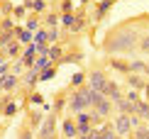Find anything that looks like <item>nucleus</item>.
I'll return each mask as SVG.
<instances>
[{"instance_id": "cd10ccee", "label": "nucleus", "mask_w": 149, "mask_h": 139, "mask_svg": "<svg viewBox=\"0 0 149 139\" xmlns=\"http://www.w3.org/2000/svg\"><path fill=\"white\" fill-rule=\"evenodd\" d=\"M0 32H15V22L10 17H3L0 20Z\"/></svg>"}, {"instance_id": "5701e85b", "label": "nucleus", "mask_w": 149, "mask_h": 139, "mask_svg": "<svg viewBox=\"0 0 149 139\" xmlns=\"http://www.w3.org/2000/svg\"><path fill=\"white\" fill-rule=\"evenodd\" d=\"M17 37H15V32H0V49H5L10 42H15Z\"/></svg>"}, {"instance_id": "ea45409f", "label": "nucleus", "mask_w": 149, "mask_h": 139, "mask_svg": "<svg viewBox=\"0 0 149 139\" xmlns=\"http://www.w3.org/2000/svg\"><path fill=\"white\" fill-rule=\"evenodd\" d=\"M144 76H147V78H149V61H147V71H144Z\"/></svg>"}, {"instance_id": "7c9ffc66", "label": "nucleus", "mask_w": 149, "mask_h": 139, "mask_svg": "<svg viewBox=\"0 0 149 139\" xmlns=\"http://www.w3.org/2000/svg\"><path fill=\"white\" fill-rule=\"evenodd\" d=\"M12 15H15L17 20H24V15H27V8H24V5H17V8H12Z\"/></svg>"}, {"instance_id": "2eb2a0df", "label": "nucleus", "mask_w": 149, "mask_h": 139, "mask_svg": "<svg viewBox=\"0 0 149 139\" xmlns=\"http://www.w3.org/2000/svg\"><path fill=\"white\" fill-rule=\"evenodd\" d=\"M98 139H117V132H115V127L105 122L103 127L98 129Z\"/></svg>"}, {"instance_id": "4468645a", "label": "nucleus", "mask_w": 149, "mask_h": 139, "mask_svg": "<svg viewBox=\"0 0 149 139\" xmlns=\"http://www.w3.org/2000/svg\"><path fill=\"white\" fill-rule=\"evenodd\" d=\"M15 37H17V42H20L22 47H27V44L34 42V32L24 29V24H22V27H15Z\"/></svg>"}, {"instance_id": "9b49d317", "label": "nucleus", "mask_w": 149, "mask_h": 139, "mask_svg": "<svg viewBox=\"0 0 149 139\" xmlns=\"http://www.w3.org/2000/svg\"><path fill=\"white\" fill-rule=\"evenodd\" d=\"M103 95H105V98H110L113 103H117L120 98H125V95H122V90H120V85H117L115 81H108V85H105Z\"/></svg>"}, {"instance_id": "72a5a7b5", "label": "nucleus", "mask_w": 149, "mask_h": 139, "mask_svg": "<svg viewBox=\"0 0 149 139\" xmlns=\"http://www.w3.org/2000/svg\"><path fill=\"white\" fill-rule=\"evenodd\" d=\"M86 27V17H76V22H73V27H71V32H81V29Z\"/></svg>"}, {"instance_id": "9d476101", "label": "nucleus", "mask_w": 149, "mask_h": 139, "mask_svg": "<svg viewBox=\"0 0 149 139\" xmlns=\"http://www.w3.org/2000/svg\"><path fill=\"white\" fill-rule=\"evenodd\" d=\"M37 83H39V71H37V68H27V71L22 73V85L27 88V90H32Z\"/></svg>"}, {"instance_id": "58836bf2", "label": "nucleus", "mask_w": 149, "mask_h": 139, "mask_svg": "<svg viewBox=\"0 0 149 139\" xmlns=\"http://www.w3.org/2000/svg\"><path fill=\"white\" fill-rule=\"evenodd\" d=\"M0 12H5V15L12 12V3H3V5H0Z\"/></svg>"}, {"instance_id": "2f4dec72", "label": "nucleus", "mask_w": 149, "mask_h": 139, "mask_svg": "<svg viewBox=\"0 0 149 139\" xmlns=\"http://www.w3.org/2000/svg\"><path fill=\"white\" fill-rule=\"evenodd\" d=\"M47 10V0H34L32 3V12H44Z\"/></svg>"}, {"instance_id": "ddd939ff", "label": "nucleus", "mask_w": 149, "mask_h": 139, "mask_svg": "<svg viewBox=\"0 0 149 139\" xmlns=\"http://www.w3.org/2000/svg\"><path fill=\"white\" fill-rule=\"evenodd\" d=\"M22 49H24V47H22V44L15 39V42H10L8 47L3 49V54L8 56V59H12V61H15V59H20V56H22Z\"/></svg>"}, {"instance_id": "e433bc0d", "label": "nucleus", "mask_w": 149, "mask_h": 139, "mask_svg": "<svg viewBox=\"0 0 149 139\" xmlns=\"http://www.w3.org/2000/svg\"><path fill=\"white\" fill-rule=\"evenodd\" d=\"M29 100H32L34 105H44V103H47L44 95H39V93H32V95H29Z\"/></svg>"}, {"instance_id": "bb28decb", "label": "nucleus", "mask_w": 149, "mask_h": 139, "mask_svg": "<svg viewBox=\"0 0 149 139\" xmlns=\"http://www.w3.org/2000/svg\"><path fill=\"white\" fill-rule=\"evenodd\" d=\"M86 78H88V76H86V73H73V78H71V85L73 88H81V85H86Z\"/></svg>"}, {"instance_id": "f8f14e48", "label": "nucleus", "mask_w": 149, "mask_h": 139, "mask_svg": "<svg viewBox=\"0 0 149 139\" xmlns=\"http://www.w3.org/2000/svg\"><path fill=\"white\" fill-rule=\"evenodd\" d=\"M115 110L125 112V115H134V112H137V103H132V100H127V98H120L115 103Z\"/></svg>"}, {"instance_id": "393cba45", "label": "nucleus", "mask_w": 149, "mask_h": 139, "mask_svg": "<svg viewBox=\"0 0 149 139\" xmlns=\"http://www.w3.org/2000/svg\"><path fill=\"white\" fill-rule=\"evenodd\" d=\"M24 29L37 32V29H42V24H39V20H37V17H27V20H24Z\"/></svg>"}, {"instance_id": "79ce46f5", "label": "nucleus", "mask_w": 149, "mask_h": 139, "mask_svg": "<svg viewBox=\"0 0 149 139\" xmlns=\"http://www.w3.org/2000/svg\"><path fill=\"white\" fill-rule=\"evenodd\" d=\"M54 139H66V137H54Z\"/></svg>"}, {"instance_id": "20e7f679", "label": "nucleus", "mask_w": 149, "mask_h": 139, "mask_svg": "<svg viewBox=\"0 0 149 139\" xmlns=\"http://www.w3.org/2000/svg\"><path fill=\"white\" fill-rule=\"evenodd\" d=\"M91 110L95 112L98 117H103V120H105V117H110V115H113V110H115V103H113L110 98H105L103 93H100V98L95 100V105H93Z\"/></svg>"}, {"instance_id": "39448f33", "label": "nucleus", "mask_w": 149, "mask_h": 139, "mask_svg": "<svg viewBox=\"0 0 149 139\" xmlns=\"http://www.w3.org/2000/svg\"><path fill=\"white\" fill-rule=\"evenodd\" d=\"M115 132H117V137H130L132 134V122H130V115H125V112H117L115 115Z\"/></svg>"}, {"instance_id": "1a4fd4ad", "label": "nucleus", "mask_w": 149, "mask_h": 139, "mask_svg": "<svg viewBox=\"0 0 149 139\" xmlns=\"http://www.w3.org/2000/svg\"><path fill=\"white\" fill-rule=\"evenodd\" d=\"M125 81L132 90H144L147 88V76H142V73H127Z\"/></svg>"}, {"instance_id": "aec40b11", "label": "nucleus", "mask_w": 149, "mask_h": 139, "mask_svg": "<svg viewBox=\"0 0 149 139\" xmlns=\"http://www.w3.org/2000/svg\"><path fill=\"white\" fill-rule=\"evenodd\" d=\"M137 115H139L142 120H149V100L142 98L139 103H137Z\"/></svg>"}, {"instance_id": "423d86ee", "label": "nucleus", "mask_w": 149, "mask_h": 139, "mask_svg": "<svg viewBox=\"0 0 149 139\" xmlns=\"http://www.w3.org/2000/svg\"><path fill=\"white\" fill-rule=\"evenodd\" d=\"M54 132H56V115H52V112H49V117H44V122L39 124V139L54 137Z\"/></svg>"}, {"instance_id": "c9c22d12", "label": "nucleus", "mask_w": 149, "mask_h": 139, "mask_svg": "<svg viewBox=\"0 0 149 139\" xmlns=\"http://www.w3.org/2000/svg\"><path fill=\"white\" fill-rule=\"evenodd\" d=\"M130 122H132V129H139L142 127V117L134 112V115H130Z\"/></svg>"}, {"instance_id": "c03bdc74", "label": "nucleus", "mask_w": 149, "mask_h": 139, "mask_svg": "<svg viewBox=\"0 0 149 139\" xmlns=\"http://www.w3.org/2000/svg\"><path fill=\"white\" fill-rule=\"evenodd\" d=\"M117 139H125V137H117Z\"/></svg>"}, {"instance_id": "f3484780", "label": "nucleus", "mask_w": 149, "mask_h": 139, "mask_svg": "<svg viewBox=\"0 0 149 139\" xmlns=\"http://www.w3.org/2000/svg\"><path fill=\"white\" fill-rule=\"evenodd\" d=\"M147 71V61L144 59H132L130 61V73H144Z\"/></svg>"}, {"instance_id": "f03ea898", "label": "nucleus", "mask_w": 149, "mask_h": 139, "mask_svg": "<svg viewBox=\"0 0 149 139\" xmlns=\"http://www.w3.org/2000/svg\"><path fill=\"white\" fill-rule=\"evenodd\" d=\"M100 98V93L98 90H93V88L86 83V85H81L76 88V90L69 95V110L71 112H83V110H91L93 105H95V100Z\"/></svg>"}, {"instance_id": "c756f323", "label": "nucleus", "mask_w": 149, "mask_h": 139, "mask_svg": "<svg viewBox=\"0 0 149 139\" xmlns=\"http://www.w3.org/2000/svg\"><path fill=\"white\" fill-rule=\"evenodd\" d=\"M29 122H32V127H39V124L44 122V117H42L39 112H29Z\"/></svg>"}, {"instance_id": "f257e3e1", "label": "nucleus", "mask_w": 149, "mask_h": 139, "mask_svg": "<svg viewBox=\"0 0 149 139\" xmlns=\"http://www.w3.org/2000/svg\"><path fill=\"white\" fill-rule=\"evenodd\" d=\"M137 44H139V34L132 27H117L105 37L103 49L105 54H130L137 49Z\"/></svg>"}, {"instance_id": "c85d7f7f", "label": "nucleus", "mask_w": 149, "mask_h": 139, "mask_svg": "<svg viewBox=\"0 0 149 139\" xmlns=\"http://www.w3.org/2000/svg\"><path fill=\"white\" fill-rule=\"evenodd\" d=\"M3 112H5V117H12V115L17 112V105L12 103L10 98H8V100H5V107H3Z\"/></svg>"}, {"instance_id": "473e14b6", "label": "nucleus", "mask_w": 149, "mask_h": 139, "mask_svg": "<svg viewBox=\"0 0 149 139\" xmlns=\"http://www.w3.org/2000/svg\"><path fill=\"white\" fill-rule=\"evenodd\" d=\"M47 32H49V44H56L59 42V29L56 27H49Z\"/></svg>"}, {"instance_id": "4be33fe9", "label": "nucleus", "mask_w": 149, "mask_h": 139, "mask_svg": "<svg viewBox=\"0 0 149 139\" xmlns=\"http://www.w3.org/2000/svg\"><path fill=\"white\" fill-rule=\"evenodd\" d=\"M73 22H76V15H73V12H61V24H64L66 29H71Z\"/></svg>"}, {"instance_id": "0eeeda50", "label": "nucleus", "mask_w": 149, "mask_h": 139, "mask_svg": "<svg viewBox=\"0 0 149 139\" xmlns=\"http://www.w3.org/2000/svg\"><path fill=\"white\" fill-rule=\"evenodd\" d=\"M61 137L66 139H78V124L73 117H64L61 120Z\"/></svg>"}, {"instance_id": "f704fd0d", "label": "nucleus", "mask_w": 149, "mask_h": 139, "mask_svg": "<svg viewBox=\"0 0 149 139\" xmlns=\"http://www.w3.org/2000/svg\"><path fill=\"white\" fill-rule=\"evenodd\" d=\"M137 49H142V51H149V34L139 37V44H137Z\"/></svg>"}, {"instance_id": "7ed1b4c3", "label": "nucleus", "mask_w": 149, "mask_h": 139, "mask_svg": "<svg viewBox=\"0 0 149 139\" xmlns=\"http://www.w3.org/2000/svg\"><path fill=\"white\" fill-rule=\"evenodd\" d=\"M108 73H105L103 71V68H91V71H88V85L93 88V90H98V93H103L105 90V85H108Z\"/></svg>"}, {"instance_id": "6ab92c4d", "label": "nucleus", "mask_w": 149, "mask_h": 139, "mask_svg": "<svg viewBox=\"0 0 149 139\" xmlns=\"http://www.w3.org/2000/svg\"><path fill=\"white\" fill-rule=\"evenodd\" d=\"M110 66L115 68V71H120V73H130V61H120V59H110Z\"/></svg>"}, {"instance_id": "6e6552de", "label": "nucleus", "mask_w": 149, "mask_h": 139, "mask_svg": "<svg viewBox=\"0 0 149 139\" xmlns=\"http://www.w3.org/2000/svg\"><path fill=\"white\" fill-rule=\"evenodd\" d=\"M3 78V88H5V95L15 93L17 88L22 85V76H15V73H8V76H0Z\"/></svg>"}, {"instance_id": "a18cd8bd", "label": "nucleus", "mask_w": 149, "mask_h": 139, "mask_svg": "<svg viewBox=\"0 0 149 139\" xmlns=\"http://www.w3.org/2000/svg\"><path fill=\"white\" fill-rule=\"evenodd\" d=\"M54 137H56V134H54ZM54 137H49V139H54Z\"/></svg>"}, {"instance_id": "a19ab883", "label": "nucleus", "mask_w": 149, "mask_h": 139, "mask_svg": "<svg viewBox=\"0 0 149 139\" xmlns=\"http://www.w3.org/2000/svg\"><path fill=\"white\" fill-rule=\"evenodd\" d=\"M0 93H5V88H3V78H0Z\"/></svg>"}, {"instance_id": "37998d69", "label": "nucleus", "mask_w": 149, "mask_h": 139, "mask_svg": "<svg viewBox=\"0 0 149 139\" xmlns=\"http://www.w3.org/2000/svg\"><path fill=\"white\" fill-rule=\"evenodd\" d=\"M81 3H91V0H81Z\"/></svg>"}, {"instance_id": "b1692460", "label": "nucleus", "mask_w": 149, "mask_h": 139, "mask_svg": "<svg viewBox=\"0 0 149 139\" xmlns=\"http://www.w3.org/2000/svg\"><path fill=\"white\" fill-rule=\"evenodd\" d=\"M61 22V15H54V12H49V15L44 17V27L49 29V27H56V24Z\"/></svg>"}, {"instance_id": "4c0bfd02", "label": "nucleus", "mask_w": 149, "mask_h": 139, "mask_svg": "<svg viewBox=\"0 0 149 139\" xmlns=\"http://www.w3.org/2000/svg\"><path fill=\"white\" fill-rule=\"evenodd\" d=\"M20 139H34V134H32V127H29V129H22Z\"/></svg>"}, {"instance_id": "dca6fc26", "label": "nucleus", "mask_w": 149, "mask_h": 139, "mask_svg": "<svg viewBox=\"0 0 149 139\" xmlns=\"http://www.w3.org/2000/svg\"><path fill=\"white\" fill-rule=\"evenodd\" d=\"M49 59H52V64H59L61 61V56H64V49L59 47V44H52V47H49Z\"/></svg>"}, {"instance_id": "412c9836", "label": "nucleus", "mask_w": 149, "mask_h": 139, "mask_svg": "<svg viewBox=\"0 0 149 139\" xmlns=\"http://www.w3.org/2000/svg\"><path fill=\"white\" fill-rule=\"evenodd\" d=\"M113 3H115V0H103V3L98 5V15H95V20H103V15H105V12H110Z\"/></svg>"}, {"instance_id": "a211bd4d", "label": "nucleus", "mask_w": 149, "mask_h": 139, "mask_svg": "<svg viewBox=\"0 0 149 139\" xmlns=\"http://www.w3.org/2000/svg\"><path fill=\"white\" fill-rule=\"evenodd\" d=\"M54 78H56V66H47L39 73V83H47V81H54Z\"/></svg>"}, {"instance_id": "a878e982", "label": "nucleus", "mask_w": 149, "mask_h": 139, "mask_svg": "<svg viewBox=\"0 0 149 139\" xmlns=\"http://www.w3.org/2000/svg\"><path fill=\"white\" fill-rule=\"evenodd\" d=\"M24 71H27V66L22 64V59H15V61H12V71H10V73H15V76H22Z\"/></svg>"}]
</instances>
